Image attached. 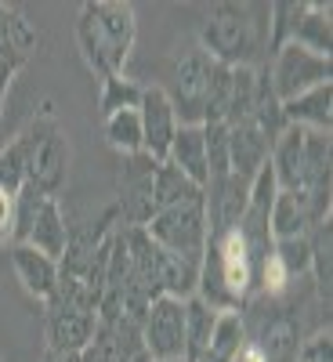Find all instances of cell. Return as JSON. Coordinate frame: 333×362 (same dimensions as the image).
<instances>
[{
    "instance_id": "1",
    "label": "cell",
    "mask_w": 333,
    "mask_h": 362,
    "mask_svg": "<svg viewBox=\"0 0 333 362\" xmlns=\"http://www.w3.org/2000/svg\"><path fill=\"white\" fill-rule=\"evenodd\" d=\"M138 40V18L134 8L124 0H87L76 15V47L90 73L116 76L124 73L127 58Z\"/></svg>"
},
{
    "instance_id": "2",
    "label": "cell",
    "mask_w": 333,
    "mask_h": 362,
    "mask_svg": "<svg viewBox=\"0 0 333 362\" xmlns=\"http://www.w3.org/2000/svg\"><path fill=\"white\" fill-rule=\"evenodd\" d=\"M264 22H257V8L250 4H214L199 25V51H206L214 62L228 69H254L261 44H264Z\"/></svg>"
},
{
    "instance_id": "3",
    "label": "cell",
    "mask_w": 333,
    "mask_h": 362,
    "mask_svg": "<svg viewBox=\"0 0 333 362\" xmlns=\"http://www.w3.org/2000/svg\"><path fill=\"white\" fill-rule=\"evenodd\" d=\"M25 145V185L40 189L44 196H58L69 177V141L54 119L51 102L40 105V112L18 131Z\"/></svg>"
},
{
    "instance_id": "4",
    "label": "cell",
    "mask_w": 333,
    "mask_h": 362,
    "mask_svg": "<svg viewBox=\"0 0 333 362\" xmlns=\"http://www.w3.org/2000/svg\"><path fill=\"white\" fill-rule=\"evenodd\" d=\"M145 232H148V239H153V243H160L167 254L189 257V261H203L206 239H210V221H206V203H203V196L160 210V214L145 225Z\"/></svg>"
},
{
    "instance_id": "5",
    "label": "cell",
    "mask_w": 333,
    "mask_h": 362,
    "mask_svg": "<svg viewBox=\"0 0 333 362\" xmlns=\"http://www.w3.org/2000/svg\"><path fill=\"white\" fill-rule=\"evenodd\" d=\"M214 66L218 62L206 51H199V47H189L185 54H177V62H174V87L167 90V98L174 105V116H177L181 127H203Z\"/></svg>"
},
{
    "instance_id": "6",
    "label": "cell",
    "mask_w": 333,
    "mask_h": 362,
    "mask_svg": "<svg viewBox=\"0 0 333 362\" xmlns=\"http://www.w3.org/2000/svg\"><path fill=\"white\" fill-rule=\"evenodd\" d=\"M268 73V87L271 95L279 102H290L297 95H305V90L319 87V83H333V66L329 58L322 54H312L297 44H283L276 54H271V66L264 69Z\"/></svg>"
},
{
    "instance_id": "7",
    "label": "cell",
    "mask_w": 333,
    "mask_h": 362,
    "mask_svg": "<svg viewBox=\"0 0 333 362\" xmlns=\"http://www.w3.org/2000/svg\"><path fill=\"white\" fill-rule=\"evenodd\" d=\"M141 351L153 362L185 358V300L156 297L141 315Z\"/></svg>"
},
{
    "instance_id": "8",
    "label": "cell",
    "mask_w": 333,
    "mask_h": 362,
    "mask_svg": "<svg viewBox=\"0 0 333 362\" xmlns=\"http://www.w3.org/2000/svg\"><path fill=\"white\" fill-rule=\"evenodd\" d=\"M153 170L156 163L145 153L127 156L124 181H119V196L112 203L116 210V225L119 228H145L156 218V196H153Z\"/></svg>"
},
{
    "instance_id": "9",
    "label": "cell",
    "mask_w": 333,
    "mask_h": 362,
    "mask_svg": "<svg viewBox=\"0 0 333 362\" xmlns=\"http://www.w3.org/2000/svg\"><path fill=\"white\" fill-rule=\"evenodd\" d=\"M138 119H141V153L153 160V163H163L167 153H170V141L177 134V116H174V105L167 98V87L153 83L141 90V102H138Z\"/></svg>"
},
{
    "instance_id": "10",
    "label": "cell",
    "mask_w": 333,
    "mask_h": 362,
    "mask_svg": "<svg viewBox=\"0 0 333 362\" xmlns=\"http://www.w3.org/2000/svg\"><path fill=\"white\" fill-rule=\"evenodd\" d=\"M98 329V315L66 308V305H47V351L54 355H80Z\"/></svg>"
},
{
    "instance_id": "11",
    "label": "cell",
    "mask_w": 333,
    "mask_h": 362,
    "mask_svg": "<svg viewBox=\"0 0 333 362\" xmlns=\"http://www.w3.org/2000/svg\"><path fill=\"white\" fill-rule=\"evenodd\" d=\"M11 268H15L22 290L47 305L54 286H58V261H51L47 254L33 250L29 243H11Z\"/></svg>"
},
{
    "instance_id": "12",
    "label": "cell",
    "mask_w": 333,
    "mask_h": 362,
    "mask_svg": "<svg viewBox=\"0 0 333 362\" xmlns=\"http://www.w3.org/2000/svg\"><path fill=\"white\" fill-rule=\"evenodd\" d=\"M37 44H40V37H37L33 22H29L18 8L0 4V66L18 73L29 62V54L37 51Z\"/></svg>"
},
{
    "instance_id": "13",
    "label": "cell",
    "mask_w": 333,
    "mask_h": 362,
    "mask_svg": "<svg viewBox=\"0 0 333 362\" xmlns=\"http://www.w3.org/2000/svg\"><path fill=\"white\" fill-rule=\"evenodd\" d=\"M268 153H271V141L254 127V119L228 127V170L232 174H239L243 181H254V174L268 163Z\"/></svg>"
},
{
    "instance_id": "14",
    "label": "cell",
    "mask_w": 333,
    "mask_h": 362,
    "mask_svg": "<svg viewBox=\"0 0 333 362\" xmlns=\"http://www.w3.org/2000/svg\"><path fill=\"white\" fill-rule=\"evenodd\" d=\"M322 225L315 221L308 199L300 192H279L276 203H271V214H268V228H271V239H305L312 235V228Z\"/></svg>"
},
{
    "instance_id": "15",
    "label": "cell",
    "mask_w": 333,
    "mask_h": 362,
    "mask_svg": "<svg viewBox=\"0 0 333 362\" xmlns=\"http://www.w3.org/2000/svg\"><path fill=\"white\" fill-rule=\"evenodd\" d=\"M167 163L177 167L196 189H203V185H206V174H210L206 131H203V127H177V134H174V141H170V153H167Z\"/></svg>"
},
{
    "instance_id": "16",
    "label": "cell",
    "mask_w": 333,
    "mask_h": 362,
    "mask_svg": "<svg viewBox=\"0 0 333 362\" xmlns=\"http://www.w3.org/2000/svg\"><path fill=\"white\" fill-rule=\"evenodd\" d=\"M279 105H283L286 124L329 134V124H333V83H319V87L305 90V95H297L290 102H279Z\"/></svg>"
},
{
    "instance_id": "17",
    "label": "cell",
    "mask_w": 333,
    "mask_h": 362,
    "mask_svg": "<svg viewBox=\"0 0 333 362\" xmlns=\"http://www.w3.org/2000/svg\"><path fill=\"white\" fill-rule=\"evenodd\" d=\"M250 344L261 348L264 362H293V355L300 348V322H297V315H290V312L268 315Z\"/></svg>"
},
{
    "instance_id": "18",
    "label": "cell",
    "mask_w": 333,
    "mask_h": 362,
    "mask_svg": "<svg viewBox=\"0 0 333 362\" xmlns=\"http://www.w3.org/2000/svg\"><path fill=\"white\" fill-rule=\"evenodd\" d=\"M247 344V322L239 312H218L214 334H210V344L203 348V355L196 362H232L235 351Z\"/></svg>"
},
{
    "instance_id": "19",
    "label": "cell",
    "mask_w": 333,
    "mask_h": 362,
    "mask_svg": "<svg viewBox=\"0 0 333 362\" xmlns=\"http://www.w3.org/2000/svg\"><path fill=\"white\" fill-rule=\"evenodd\" d=\"M329 40H333L329 37V4H319V0H315V4H305V8H300L297 25H293L290 44L329 58Z\"/></svg>"
},
{
    "instance_id": "20",
    "label": "cell",
    "mask_w": 333,
    "mask_h": 362,
    "mask_svg": "<svg viewBox=\"0 0 333 362\" xmlns=\"http://www.w3.org/2000/svg\"><path fill=\"white\" fill-rule=\"evenodd\" d=\"M218 312L199 297L185 300V362H196L203 355V348L210 344V334H214Z\"/></svg>"
},
{
    "instance_id": "21",
    "label": "cell",
    "mask_w": 333,
    "mask_h": 362,
    "mask_svg": "<svg viewBox=\"0 0 333 362\" xmlns=\"http://www.w3.org/2000/svg\"><path fill=\"white\" fill-rule=\"evenodd\" d=\"M153 196H156V214H160V210H167V206H174V203H185V199L203 196V189H196L177 167H170V163L163 160V163H156V170H153Z\"/></svg>"
},
{
    "instance_id": "22",
    "label": "cell",
    "mask_w": 333,
    "mask_h": 362,
    "mask_svg": "<svg viewBox=\"0 0 333 362\" xmlns=\"http://www.w3.org/2000/svg\"><path fill=\"white\" fill-rule=\"evenodd\" d=\"M102 127H105V141L124 160L141 153V119H138V109H119V112L105 116Z\"/></svg>"
},
{
    "instance_id": "23",
    "label": "cell",
    "mask_w": 333,
    "mask_h": 362,
    "mask_svg": "<svg viewBox=\"0 0 333 362\" xmlns=\"http://www.w3.org/2000/svg\"><path fill=\"white\" fill-rule=\"evenodd\" d=\"M141 90H145V83L131 80L127 73L105 76V80H102V95H98V112H102V119L112 116V112H119V109H138Z\"/></svg>"
},
{
    "instance_id": "24",
    "label": "cell",
    "mask_w": 333,
    "mask_h": 362,
    "mask_svg": "<svg viewBox=\"0 0 333 362\" xmlns=\"http://www.w3.org/2000/svg\"><path fill=\"white\" fill-rule=\"evenodd\" d=\"M312 243V272H315V286H319V297L329 300V283H333V272H329V250H333V221H322L312 228L308 235Z\"/></svg>"
},
{
    "instance_id": "25",
    "label": "cell",
    "mask_w": 333,
    "mask_h": 362,
    "mask_svg": "<svg viewBox=\"0 0 333 362\" xmlns=\"http://www.w3.org/2000/svg\"><path fill=\"white\" fill-rule=\"evenodd\" d=\"M300 8L305 4H293V0H279V4H268V54H276L283 44H290L293 37V25L300 18Z\"/></svg>"
},
{
    "instance_id": "26",
    "label": "cell",
    "mask_w": 333,
    "mask_h": 362,
    "mask_svg": "<svg viewBox=\"0 0 333 362\" xmlns=\"http://www.w3.org/2000/svg\"><path fill=\"white\" fill-rule=\"evenodd\" d=\"M22 185H25V145H22V138L15 134V138L8 141V148L0 153V189L15 196Z\"/></svg>"
},
{
    "instance_id": "27",
    "label": "cell",
    "mask_w": 333,
    "mask_h": 362,
    "mask_svg": "<svg viewBox=\"0 0 333 362\" xmlns=\"http://www.w3.org/2000/svg\"><path fill=\"white\" fill-rule=\"evenodd\" d=\"M276 257L286 268L290 283L297 276H305V272H312V243H308V235L305 239H279V243H276Z\"/></svg>"
},
{
    "instance_id": "28",
    "label": "cell",
    "mask_w": 333,
    "mask_h": 362,
    "mask_svg": "<svg viewBox=\"0 0 333 362\" xmlns=\"http://www.w3.org/2000/svg\"><path fill=\"white\" fill-rule=\"evenodd\" d=\"M293 362H333V337H329V329H319L315 337L300 341Z\"/></svg>"
},
{
    "instance_id": "29",
    "label": "cell",
    "mask_w": 333,
    "mask_h": 362,
    "mask_svg": "<svg viewBox=\"0 0 333 362\" xmlns=\"http://www.w3.org/2000/svg\"><path fill=\"white\" fill-rule=\"evenodd\" d=\"M15 239V196L0 189V247Z\"/></svg>"
},
{
    "instance_id": "30",
    "label": "cell",
    "mask_w": 333,
    "mask_h": 362,
    "mask_svg": "<svg viewBox=\"0 0 333 362\" xmlns=\"http://www.w3.org/2000/svg\"><path fill=\"white\" fill-rule=\"evenodd\" d=\"M232 362H264V355H261V348H257V344H250V341H247L243 348L235 351V358H232Z\"/></svg>"
},
{
    "instance_id": "31",
    "label": "cell",
    "mask_w": 333,
    "mask_h": 362,
    "mask_svg": "<svg viewBox=\"0 0 333 362\" xmlns=\"http://www.w3.org/2000/svg\"><path fill=\"white\" fill-rule=\"evenodd\" d=\"M131 362H153V358H148V355H145V351H141V355H134V358H131Z\"/></svg>"
},
{
    "instance_id": "32",
    "label": "cell",
    "mask_w": 333,
    "mask_h": 362,
    "mask_svg": "<svg viewBox=\"0 0 333 362\" xmlns=\"http://www.w3.org/2000/svg\"><path fill=\"white\" fill-rule=\"evenodd\" d=\"M0 124H4V95H0Z\"/></svg>"
}]
</instances>
